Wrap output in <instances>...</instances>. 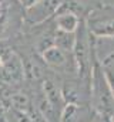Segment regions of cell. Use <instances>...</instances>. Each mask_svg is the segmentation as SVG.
I'll return each mask as SVG.
<instances>
[{
  "instance_id": "6da1fadb",
  "label": "cell",
  "mask_w": 114,
  "mask_h": 122,
  "mask_svg": "<svg viewBox=\"0 0 114 122\" xmlns=\"http://www.w3.org/2000/svg\"><path fill=\"white\" fill-rule=\"evenodd\" d=\"M23 65L13 53L3 51L0 60V81L9 85H16L23 80Z\"/></svg>"
}]
</instances>
